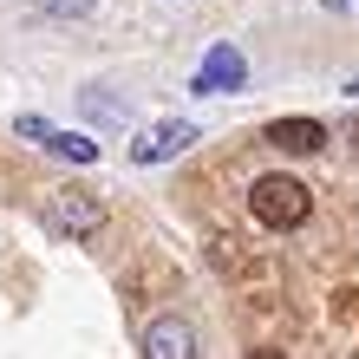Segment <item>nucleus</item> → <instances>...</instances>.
<instances>
[{
    "label": "nucleus",
    "instance_id": "obj_1",
    "mask_svg": "<svg viewBox=\"0 0 359 359\" xmlns=\"http://www.w3.org/2000/svg\"><path fill=\"white\" fill-rule=\"evenodd\" d=\"M248 209H255V222L262 229H301L313 216V196H307V183L301 177H281V170H268L248 183Z\"/></svg>",
    "mask_w": 359,
    "mask_h": 359
},
{
    "label": "nucleus",
    "instance_id": "obj_8",
    "mask_svg": "<svg viewBox=\"0 0 359 359\" xmlns=\"http://www.w3.org/2000/svg\"><path fill=\"white\" fill-rule=\"evenodd\" d=\"M86 118H98V124H131V104H124V98H104V92H86Z\"/></svg>",
    "mask_w": 359,
    "mask_h": 359
},
{
    "label": "nucleus",
    "instance_id": "obj_3",
    "mask_svg": "<svg viewBox=\"0 0 359 359\" xmlns=\"http://www.w3.org/2000/svg\"><path fill=\"white\" fill-rule=\"evenodd\" d=\"M13 131L27 137V144H39V151L66 157V163H98V144H92V137H72V131H59V124L33 118V111H20V118H13Z\"/></svg>",
    "mask_w": 359,
    "mask_h": 359
},
{
    "label": "nucleus",
    "instance_id": "obj_6",
    "mask_svg": "<svg viewBox=\"0 0 359 359\" xmlns=\"http://www.w3.org/2000/svg\"><path fill=\"white\" fill-rule=\"evenodd\" d=\"M144 359H196V327L163 313V320L144 333Z\"/></svg>",
    "mask_w": 359,
    "mask_h": 359
},
{
    "label": "nucleus",
    "instance_id": "obj_7",
    "mask_svg": "<svg viewBox=\"0 0 359 359\" xmlns=\"http://www.w3.org/2000/svg\"><path fill=\"white\" fill-rule=\"evenodd\" d=\"M268 144H274V151H287V157H313L327 144V124L320 118H274L268 124Z\"/></svg>",
    "mask_w": 359,
    "mask_h": 359
},
{
    "label": "nucleus",
    "instance_id": "obj_5",
    "mask_svg": "<svg viewBox=\"0 0 359 359\" xmlns=\"http://www.w3.org/2000/svg\"><path fill=\"white\" fill-rule=\"evenodd\" d=\"M248 86V59L236 53V46H209L203 53V66H196V79H189V92H242Z\"/></svg>",
    "mask_w": 359,
    "mask_h": 359
},
{
    "label": "nucleus",
    "instance_id": "obj_2",
    "mask_svg": "<svg viewBox=\"0 0 359 359\" xmlns=\"http://www.w3.org/2000/svg\"><path fill=\"white\" fill-rule=\"evenodd\" d=\"M39 216H46V229H53V236L86 242V236H98V229H104V203L92 196V189H53Z\"/></svg>",
    "mask_w": 359,
    "mask_h": 359
},
{
    "label": "nucleus",
    "instance_id": "obj_10",
    "mask_svg": "<svg viewBox=\"0 0 359 359\" xmlns=\"http://www.w3.org/2000/svg\"><path fill=\"white\" fill-rule=\"evenodd\" d=\"M248 359H287L281 346H255V353H248Z\"/></svg>",
    "mask_w": 359,
    "mask_h": 359
},
{
    "label": "nucleus",
    "instance_id": "obj_9",
    "mask_svg": "<svg viewBox=\"0 0 359 359\" xmlns=\"http://www.w3.org/2000/svg\"><path fill=\"white\" fill-rule=\"evenodd\" d=\"M39 13H59V20H86V13H98V0H33Z\"/></svg>",
    "mask_w": 359,
    "mask_h": 359
},
{
    "label": "nucleus",
    "instance_id": "obj_4",
    "mask_svg": "<svg viewBox=\"0 0 359 359\" xmlns=\"http://www.w3.org/2000/svg\"><path fill=\"white\" fill-rule=\"evenodd\" d=\"M189 144H196V124H189V118H163L144 137H131V163H170V157L189 151Z\"/></svg>",
    "mask_w": 359,
    "mask_h": 359
}]
</instances>
